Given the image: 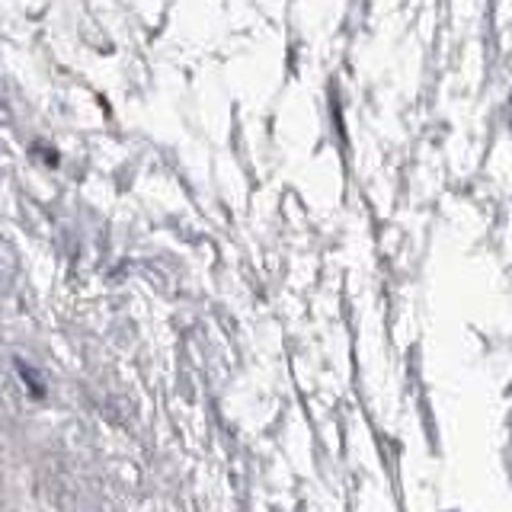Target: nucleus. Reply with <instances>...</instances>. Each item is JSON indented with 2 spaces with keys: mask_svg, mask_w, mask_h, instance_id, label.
Instances as JSON below:
<instances>
[{
  "mask_svg": "<svg viewBox=\"0 0 512 512\" xmlns=\"http://www.w3.org/2000/svg\"><path fill=\"white\" fill-rule=\"evenodd\" d=\"M16 368H20V375L26 378V384H29V394H32V397H42V394H45V384L36 378V372H32V368H29L26 362H16Z\"/></svg>",
  "mask_w": 512,
  "mask_h": 512,
  "instance_id": "nucleus-1",
  "label": "nucleus"
}]
</instances>
